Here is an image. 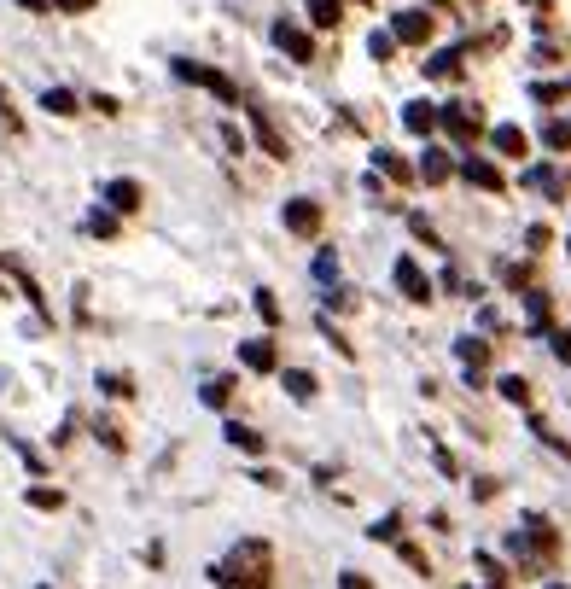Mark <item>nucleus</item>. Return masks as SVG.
Masks as SVG:
<instances>
[{
    "instance_id": "nucleus-21",
    "label": "nucleus",
    "mask_w": 571,
    "mask_h": 589,
    "mask_svg": "<svg viewBox=\"0 0 571 589\" xmlns=\"http://www.w3.org/2000/svg\"><path fill=\"white\" fill-rule=\"evenodd\" d=\"M432 76H455V70H461V47H443V53H432Z\"/></svg>"
},
{
    "instance_id": "nucleus-2",
    "label": "nucleus",
    "mask_w": 571,
    "mask_h": 589,
    "mask_svg": "<svg viewBox=\"0 0 571 589\" xmlns=\"http://www.w3.org/2000/svg\"><path fill=\"white\" fill-rule=\"evenodd\" d=\"M175 76H181V82H199V88H210L216 100H228V105L239 100V88L228 82V76H222V70H210V65H193V59H175Z\"/></svg>"
},
{
    "instance_id": "nucleus-22",
    "label": "nucleus",
    "mask_w": 571,
    "mask_h": 589,
    "mask_svg": "<svg viewBox=\"0 0 571 589\" xmlns=\"http://www.w3.org/2000/svg\"><path fill=\"white\" fill-rule=\"evenodd\" d=\"M496 391H502L507 403H519V409H525V403H531V385L519 380V374H507V380H502V385H496Z\"/></svg>"
},
{
    "instance_id": "nucleus-8",
    "label": "nucleus",
    "mask_w": 571,
    "mask_h": 589,
    "mask_svg": "<svg viewBox=\"0 0 571 589\" xmlns=\"http://www.w3.org/2000/svg\"><path fill=\"white\" fill-rule=\"evenodd\" d=\"M403 129H408V135H432V129H437V105L432 100L403 105Z\"/></svg>"
},
{
    "instance_id": "nucleus-31",
    "label": "nucleus",
    "mask_w": 571,
    "mask_h": 589,
    "mask_svg": "<svg viewBox=\"0 0 571 589\" xmlns=\"http://www.w3.org/2000/svg\"><path fill=\"white\" fill-rule=\"evenodd\" d=\"M531 94H537L542 105H554V100H560V94H566V88H560V82H537V88H531Z\"/></svg>"
},
{
    "instance_id": "nucleus-34",
    "label": "nucleus",
    "mask_w": 571,
    "mask_h": 589,
    "mask_svg": "<svg viewBox=\"0 0 571 589\" xmlns=\"http://www.w3.org/2000/svg\"><path fill=\"white\" fill-rule=\"evenodd\" d=\"M59 6H65V12H88V6H94V0H59Z\"/></svg>"
},
{
    "instance_id": "nucleus-6",
    "label": "nucleus",
    "mask_w": 571,
    "mask_h": 589,
    "mask_svg": "<svg viewBox=\"0 0 571 589\" xmlns=\"http://www.w3.org/2000/svg\"><path fill=\"white\" fill-rule=\"evenodd\" d=\"M437 123H443L455 140H472V135H478V111H472V105H443V111H437Z\"/></svg>"
},
{
    "instance_id": "nucleus-13",
    "label": "nucleus",
    "mask_w": 571,
    "mask_h": 589,
    "mask_svg": "<svg viewBox=\"0 0 571 589\" xmlns=\"http://www.w3.org/2000/svg\"><path fill=\"white\" fill-rule=\"evenodd\" d=\"M455 356H461V368H467V374H478V368L490 362V345H484V339H461V345H455Z\"/></svg>"
},
{
    "instance_id": "nucleus-4",
    "label": "nucleus",
    "mask_w": 571,
    "mask_h": 589,
    "mask_svg": "<svg viewBox=\"0 0 571 589\" xmlns=\"http://www.w3.org/2000/svg\"><path fill=\"white\" fill-rule=\"evenodd\" d=\"M286 228L303 234V240L321 234V205H315V199H292V205H286Z\"/></svg>"
},
{
    "instance_id": "nucleus-5",
    "label": "nucleus",
    "mask_w": 571,
    "mask_h": 589,
    "mask_svg": "<svg viewBox=\"0 0 571 589\" xmlns=\"http://www.w3.org/2000/svg\"><path fill=\"white\" fill-rule=\"evenodd\" d=\"M391 35H397V47H420V41L432 35V18H426V12H397Z\"/></svg>"
},
{
    "instance_id": "nucleus-10",
    "label": "nucleus",
    "mask_w": 571,
    "mask_h": 589,
    "mask_svg": "<svg viewBox=\"0 0 571 589\" xmlns=\"http://www.w3.org/2000/svg\"><path fill=\"white\" fill-rule=\"evenodd\" d=\"M461 175H467L472 187H484V193H502V170H496V164H484V158H467Z\"/></svg>"
},
{
    "instance_id": "nucleus-24",
    "label": "nucleus",
    "mask_w": 571,
    "mask_h": 589,
    "mask_svg": "<svg viewBox=\"0 0 571 589\" xmlns=\"http://www.w3.org/2000/svg\"><path fill=\"white\" fill-rule=\"evenodd\" d=\"M368 53H373V59H391V53H397V35H391V30H373L368 35Z\"/></svg>"
},
{
    "instance_id": "nucleus-15",
    "label": "nucleus",
    "mask_w": 571,
    "mask_h": 589,
    "mask_svg": "<svg viewBox=\"0 0 571 589\" xmlns=\"http://www.w3.org/2000/svg\"><path fill=\"white\" fill-rule=\"evenodd\" d=\"M338 18H344V6H338V0H309V24H315V30H333Z\"/></svg>"
},
{
    "instance_id": "nucleus-26",
    "label": "nucleus",
    "mask_w": 571,
    "mask_h": 589,
    "mask_svg": "<svg viewBox=\"0 0 571 589\" xmlns=\"http://www.w3.org/2000/svg\"><path fill=\"white\" fill-rule=\"evenodd\" d=\"M373 537H385V543H397V537H403V514H385V520H373Z\"/></svg>"
},
{
    "instance_id": "nucleus-1",
    "label": "nucleus",
    "mask_w": 571,
    "mask_h": 589,
    "mask_svg": "<svg viewBox=\"0 0 571 589\" xmlns=\"http://www.w3.org/2000/svg\"><path fill=\"white\" fill-rule=\"evenodd\" d=\"M269 566H274V555H269V543H257V537H245L234 555H228V566H216L210 578H245V584H263L269 578Z\"/></svg>"
},
{
    "instance_id": "nucleus-29",
    "label": "nucleus",
    "mask_w": 571,
    "mask_h": 589,
    "mask_svg": "<svg viewBox=\"0 0 571 589\" xmlns=\"http://www.w3.org/2000/svg\"><path fill=\"white\" fill-rule=\"evenodd\" d=\"M379 170H385V175H397V181H408V164L397 158V152H379Z\"/></svg>"
},
{
    "instance_id": "nucleus-38",
    "label": "nucleus",
    "mask_w": 571,
    "mask_h": 589,
    "mask_svg": "<svg viewBox=\"0 0 571 589\" xmlns=\"http://www.w3.org/2000/svg\"><path fill=\"white\" fill-rule=\"evenodd\" d=\"M41 589H47V584H41Z\"/></svg>"
},
{
    "instance_id": "nucleus-35",
    "label": "nucleus",
    "mask_w": 571,
    "mask_h": 589,
    "mask_svg": "<svg viewBox=\"0 0 571 589\" xmlns=\"http://www.w3.org/2000/svg\"><path fill=\"white\" fill-rule=\"evenodd\" d=\"M18 6H30V12H47V0H18Z\"/></svg>"
},
{
    "instance_id": "nucleus-36",
    "label": "nucleus",
    "mask_w": 571,
    "mask_h": 589,
    "mask_svg": "<svg viewBox=\"0 0 571 589\" xmlns=\"http://www.w3.org/2000/svg\"><path fill=\"white\" fill-rule=\"evenodd\" d=\"M222 589H269V584H222Z\"/></svg>"
},
{
    "instance_id": "nucleus-19",
    "label": "nucleus",
    "mask_w": 571,
    "mask_h": 589,
    "mask_svg": "<svg viewBox=\"0 0 571 589\" xmlns=\"http://www.w3.org/2000/svg\"><path fill=\"white\" fill-rule=\"evenodd\" d=\"M280 380H286V391H292L298 403H309V397H315V374H303V368H286Z\"/></svg>"
},
{
    "instance_id": "nucleus-16",
    "label": "nucleus",
    "mask_w": 571,
    "mask_h": 589,
    "mask_svg": "<svg viewBox=\"0 0 571 589\" xmlns=\"http://www.w3.org/2000/svg\"><path fill=\"white\" fill-rule=\"evenodd\" d=\"M228 444H234V450H245V455H263V432H251V426H228Z\"/></svg>"
},
{
    "instance_id": "nucleus-3",
    "label": "nucleus",
    "mask_w": 571,
    "mask_h": 589,
    "mask_svg": "<svg viewBox=\"0 0 571 589\" xmlns=\"http://www.w3.org/2000/svg\"><path fill=\"white\" fill-rule=\"evenodd\" d=\"M397 286H403L414 304H426V298H432V280H426V269H420L414 257H397Z\"/></svg>"
},
{
    "instance_id": "nucleus-14",
    "label": "nucleus",
    "mask_w": 571,
    "mask_h": 589,
    "mask_svg": "<svg viewBox=\"0 0 571 589\" xmlns=\"http://www.w3.org/2000/svg\"><path fill=\"white\" fill-rule=\"evenodd\" d=\"M251 129H257V140H263V146H269L274 158H286V140L274 135V123H269V111H251Z\"/></svg>"
},
{
    "instance_id": "nucleus-20",
    "label": "nucleus",
    "mask_w": 571,
    "mask_h": 589,
    "mask_svg": "<svg viewBox=\"0 0 571 589\" xmlns=\"http://www.w3.org/2000/svg\"><path fill=\"white\" fill-rule=\"evenodd\" d=\"M449 170H455V164H449V152H426V164H420V175H426V181H449Z\"/></svg>"
},
{
    "instance_id": "nucleus-18",
    "label": "nucleus",
    "mask_w": 571,
    "mask_h": 589,
    "mask_svg": "<svg viewBox=\"0 0 571 589\" xmlns=\"http://www.w3.org/2000/svg\"><path fill=\"white\" fill-rule=\"evenodd\" d=\"M41 111H53V117H70V111H76V94H70V88H47V94H41Z\"/></svg>"
},
{
    "instance_id": "nucleus-12",
    "label": "nucleus",
    "mask_w": 571,
    "mask_h": 589,
    "mask_svg": "<svg viewBox=\"0 0 571 589\" xmlns=\"http://www.w3.org/2000/svg\"><path fill=\"white\" fill-rule=\"evenodd\" d=\"M496 152H502V158H525V152H531L525 129H519V123H502V129H496Z\"/></svg>"
},
{
    "instance_id": "nucleus-23",
    "label": "nucleus",
    "mask_w": 571,
    "mask_h": 589,
    "mask_svg": "<svg viewBox=\"0 0 571 589\" xmlns=\"http://www.w3.org/2000/svg\"><path fill=\"white\" fill-rule=\"evenodd\" d=\"M542 140H548L554 152H571V123H560V117H554V123L542 129Z\"/></svg>"
},
{
    "instance_id": "nucleus-32",
    "label": "nucleus",
    "mask_w": 571,
    "mask_h": 589,
    "mask_svg": "<svg viewBox=\"0 0 571 589\" xmlns=\"http://www.w3.org/2000/svg\"><path fill=\"white\" fill-rule=\"evenodd\" d=\"M403 560H408V566H414V572H432V566H426V555H420L414 543H403Z\"/></svg>"
},
{
    "instance_id": "nucleus-33",
    "label": "nucleus",
    "mask_w": 571,
    "mask_h": 589,
    "mask_svg": "<svg viewBox=\"0 0 571 589\" xmlns=\"http://www.w3.org/2000/svg\"><path fill=\"white\" fill-rule=\"evenodd\" d=\"M338 589H373V584L362 578V572H344V584H338Z\"/></svg>"
},
{
    "instance_id": "nucleus-9",
    "label": "nucleus",
    "mask_w": 571,
    "mask_h": 589,
    "mask_svg": "<svg viewBox=\"0 0 571 589\" xmlns=\"http://www.w3.org/2000/svg\"><path fill=\"white\" fill-rule=\"evenodd\" d=\"M239 362H245L251 374H269L274 368V345L269 339H245V345H239Z\"/></svg>"
},
{
    "instance_id": "nucleus-17",
    "label": "nucleus",
    "mask_w": 571,
    "mask_h": 589,
    "mask_svg": "<svg viewBox=\"0 0 571 589\" xmlns=\"http://www.w3.org/2000/svg\"><path fill=\"white\" fill-rule=\"evenodd\" d=\"M525 187H542V193H554V199L566 193V181H560V175L548 170V164H537V170H525Z\"/></svg>"
},
{
    "instance_id": "nucleus-27",
    "label": "nucleus",
    "mask_w": 571,
    "mask_h": 589,
    "mask_svg": "<svg viewBox=\"0 0 571 589\" xmlns=\"http://www.w3.org/2000/svg\"><path fill=\"white\" fill-rule=\"evenodd\" d=\"M100 391L105 397H135V385L123 380V374H100Z\"/></svg>"
},
{
    "instance_id": "nucleus-7",
    "label": "nucleus",
    "mask_w": 571,
    "mask_h": 589,
    "mask_svg": "<svg viewBox=\"0 0 571 589\" xmlns=\"http://www.w3.org/2000/svg\"><path fill=\"white\" fill-rule=\"evenodd\" d=\"M274 41H280V53H292L298 65H309V59H315V41H309L298 24H274Z\"/></svg>"
},
{
    "instance_id": "nucleus-37",
    "label": "nucleus",
    "mask_w": 571,
    "mask_h": 589,
    "mask_svg": "<svg viewBox=\"0 0 571 589\" xmlns=\"http://www.w3.org/2000/svg\"><path fill=\"white\" fill-rule=\"evenodd\" d=\"M531 6H542V0H531Z\"/></svg>"
},
{
    "instance_id": "nucleus-25",
    "label": "nucleus",
    "mask_w": 571,
    "mask_h": 589,
    "mask_svg": "<svg viewBox=\"0 0 571 589\" xmlns=\"http://www.w3.org/2000/svg\"><path fill=\"white\" fill-rule=\"evenodd\" d=\"M228 397H234V380H210L204 385V403H210V409H222Z\"/></svg>"
},
{
    "instance_id": "nucleus-28",
    "label": "nucleus",
    "mask_w": 571,
    "mask_h": 589,
    "mask_svg": "<svg viewBox=\"0 0 571 589\" xmlns=\"http://www.w3.org/2000/svg\"><path fill=\"white\" fill-rule=\"evenodd\" d=\"M257 315H263L269 327H280V304H274V292H257Z\"/></svg>"
},
{
    "instance_id": "nucleus-30",
    "label": "nucleus",
    "mask_w": 571,
    "mask_h": 589,
    "mask_svg": "<svg viewBox=\"0 0 571 589\" xmlns=\"http://www.w3.org/2000/svg\"><path fill=\"white\" fill-rule=\"evenodd\" d=\"M88 234H117V216H105V210H94V216H88Z\"/></svg>"
},
{
    "instance_id": "nucleus-11",
    "label": "nucleus",
    "mask_w": 571,
    "mask_h": 589,
    "mask_svg": "<svg viewBox=\"0 0 571 589\" xmlns=\"http://www.w3.org/2000/svg\"><path fill=\"white\" fill-rule=\"evenodd\" d=\"M105 205L123 210V216H129V210H140V181H111V187H105Z\"/></svg>"
}]
</instances>
